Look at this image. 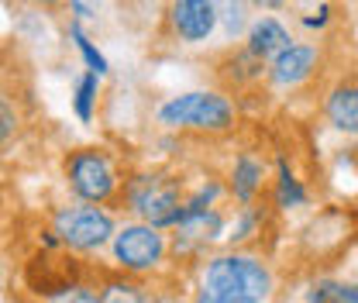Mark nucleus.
Wrapping results in <instances>:
<instances>
[{
	"instance_id": "obj_1",
	"label": "nucleus",
	"mask_w": 358,
	"mask_h": 303,
	"mask_svg": "<svg viewBox=\"0 0 358 303\" xmlns=\"http://www.w3.org/2000/svg\"><path fill=\"white\" fill-rule=\"evenodd\" d=\"M272 269L255 255H217L207 262L193 303H268Z\"/></svg>"
},
{
	"instance_id": "obj_2",
	"label": "nucleus",
	"mask_w": 358,
	"mask_h": 303,
	"mask_svg": "<svg viewBox=\"0 0 358 303\" xmlns=\"http://www.w3.org/2000/svg\"><path fill=\"white\" fill-rule=\"evenodd\" d=\"M124 204L134 217H141V224L148 227H176L179 217H182V190L173 176L162 173H141L131 176L124 183Z\"/></svg>"
},
{
	"instance_id": "obj_3",
	"label": "nucleus",
	"mask_w": 358,
	"mask_h": 303,
	"mask_svg": "<svg viewBox=\"0 0 358 303\" xmlns=\"http://www.w3.org/2000/svg\"><path fill=\"white\" fill-rule=\"evenodd\" d=\"M62 173H66L69 190L80 197V204L103 207V204H110L121 193L117 166H114V159L103 148H76V152H69L66 162H62Z\"/></svg>"
},
{
	"instance_id": "obj_4",
	"label": "nucleus",
	"mask_w": 358,
	"mask_h": 303,
	"mask_svg": "<svg viewBox=\"0 0 358 303\" xmlns=\"http://www.w3.org/2000/svg\"><path fill=\"white\" fill-rule=\"evenodd\" d=\"M52 234L59 238V245H66L73 252H100L107 241H114L117 227H114V217L103 207L73 204V207H59L52 214Z\"/></svg>"
},
{
	"instance_id": "obj_5",
	"label": "nucleus",
	"mask_w": 358,
	"mask_h": 303,
	"mask_svg": "<svg viewBox=\"0 0 358 303\" xmlns=\"http://www.w3.org/2000/svg\"><path fill=\"white\" fill-rule=\"evenodd\" d=\"M159 125L166 128H196V131H227L234 125V107L221 93H182L159 107Z\"/></svg>"
},
{
	"instance_id": "obj_6",
	"label": "nucleus",
	"mask_w": 358,
	"mask_h": 303,
	"mask_svg": "<svg viewBox=\"0 0 358 303\" xmlns=\"http://www.w3.org/2000/svg\"><path fill=\"white\" fill-rule=\"evenodd\" d=\"M110 248H114V262H117L121 272L141 276V272L159 269V262L166 259V234L159 227H148V224L134 220V224L117 227Z\"/></svg>"
},
{
	"instance_id": "obj_7",
	"label": "nucleus",
	"mask_w": 358,
	"mask_h": 303,
	"mask_svg": "<svg viewBox=\"0 0 358 303\" xmlns=\"http://www.w3.org/2000/svg\"><path fill=\"white\" fill-rule=\"evenodd\" d=\"M169 21L182 42H203L217 28V7L210 0H179L169 7Z\"/></svg>"
},
{
	"instance_id": "obj_8",
	"label": "nucleus",
	"mask_w": 358,
	"mask_h": 303,
	"mask_svg": "<svg viewBox=\"0 0 358 303\" xmlns=\"http://www.w3.org/2000/svg\"><path fill=\"white\" fill-rule=\"evenodd\" d=\"M224 231V217L210 207V211H182L176 224V248L182 252H193V248H203L210 241H217Z\"/></svg>"
},
{
	"instance_id": "obj_9",
	"label": "nucleus",
	"mask_w": 358,
	"mask_h": 303,
	"mask_svg": "<svg viewBox=\"0 0 358 303\" xmlns=\"http://www.w3.org/2000/svg\"><path fill=\"white\" fill-rule=\"evenodd\" d=\"M317 48L313 45H293V48H286L268 69H272V80L279 83V87H293V83H303L307 76H310L313 69H317Z\"/></svg>"
},
{
	"instance_id": "obj_10",
	"label": "nucleus",
	"mask_w": 358,
	"mask_h": 303,
	"mask_svg": "<svg viewBox=\"0 0 358 303\" xmlns=\"http://www.w3.org/2000/svg\"><path fill=\"white\" fill-rule=\"evenodd\" d=\"M286 48H293V38H289V31L275 21V17H259L255 24H252V31H248V52L255 55V59H279Z\"/></svg>"
},
{
	"instance_id": "obj_11",
	"label": "nucleus",
	"mask_w": 358,
	"mask_h": 303,
	"mask_svg": "<svg viewBox=\"0 0 358 303\" xmlns=\"http://www.w3.org/2000/svg\"><path fill=\"white\" fill-rule=\"evenodd\" d=\"M327 121L345 134H358V87H334L327 93Z\"/></svg>"
},
{
	"instance_id": "obj_12",
	"label": "nucleus",
	"mask_w": 358,
	"mask_h": 303,
	"mask_svg": "<svg viewBox=\"0 0 358 303\" xmlns=\"http://www.w3.org/2000/svg\"><path fill=\"white\" fill-rule=\"evenodd\" d=\"M262 186V162L248 152H241L234 159V173H231V190H234V200L238 204H252V197L259 193Z\"/></svg>"
},
{
	"instance_id": "obj_13",
	"label": "nucleus",
	"mask_w": 358,
	"mask_h": 303,
	"mask_svg": "<svg viewBox=\"0 0 358 303\" xmlns=\"http://www.w3.org/2000/svg\"><path fill=\"white\" fill-rule=\"evenodd\" d=\"M96 293L100 303H166L155 290H145L134 279H107Z\"/></svg>"
},
{
	"instance_id": "obj_14",
	"label": "nucleus",
	"mask_w": 358,
	"mask_h": 303,
	"mask_svg": "<svg viewBox=\"0 0 358 303\" xmlns=\"http://www.w3.org/2000/svg\"><path fill=\"white\" fill-rule=\"evenodd\" d=\"M307 303H358V286L338 283V279H320L307 290Z\"/></svg>"
},
{
	"instance_id": "obj_15",
	"label": "nucleus",
	"mask_w": 358,
	"mask_h": 303,
	"mask_svg": "<svg viewBox=\"0 0 358 303\" xmlns=\"http://www.w3.org/2000/svg\"><path fill=\"white\" fill-rule=\"evenodd\" d=\"M275 200H279V207H303L307 204V190L300 186V179L293 176L286 159H279V190H275Z\"/></svg>"
},
{
	"instance_id": "obj_16",
	"label": "nucleus",
	"mask_w": 358,
	"mask_h": 303,
	"mask_svg": "<svg viewBox=\"0 0 358 303\" xmlns=\"http://www.w3.org/2000/svg\"><path fill=\"white\" fill-rule=\"evenodd\" d=\"M96 90H100V76H96V73H87V76L76 83V100H73V107H76V118H80L83 125H90V121H93Z\"/></svg>"
},
{
	"instance_id": "obj_17",
	"label": "nucleus",
	"mask_w": 358,
	"mask_h": 303,
	"mask_svg": "<svg viewBox=\"0 0 358 303\" xmlns=\"http://www.w3.org/2000/svg\"><path fill=\"white\" fill-rule=\"evenodd\" d=\"M21 131V111L10 93H0V145H7Z\"/></svg>"
},
{
	"instance_id": "obj_18",
	"label": "nucleus",
	"mask_w": 358,
	"mask_h": 303,
	"mask_svg": "<svg viewBox=\"0 0 358 303\" xmlns=\"http://www.w3.org/2000/svg\"><path fill=\"white\" fill-rule=\"evenodd\" d=\"M69 35H73V42H76V48L83 52V59H87L90 73H96V76H103V73H107V59H103V55L96 52V45H93V42H90V38H87V35H83V28H80L76 21L69 24Z\"/></svg>"
},
{
	"instance_id": "obj_19",
	"label": "nucleus",
	"mask_w": 358,
	"mask_h": 303,
	"mask_svg": "<svg viewBox=\"0 0 358 303\" xmlns=\"http://www.w3.org/2000/svg\"><path fill=\"white\" fill-rule=\"evenodd\" d=\"M48 303H100V293L80 283V286H73L69 293H62V297H55V300H48Z\"/></svg>"
},
{
	"instance_id": "obj_20",
	"label": "nucleus",
	"mask_w": 358,
	"mask_h": 303,
	"mask_svg": "<svg viewBox=\"0 0 358 303\" xmlns=\"http://www.w3.org/2000/svg\"><path fill=\"white\" fill-rule=\"evenodd\" d=\"M303 24H307V28H324V24H327V7H320L317 17H303Z\"/></svg>"
},
{
	"instance_id": "obj_21",
	"label": "nucleus",
	"mask_w": 358,
	"mask_h": 303,
	"mask_svg": "<svg viewBox=\"0 0 358 303\" xmlns=\"http://www.w3.org/2000/svg\"><path fill=\"white\" fill-rule=\"evenodd\" d=\"M73 10H76V14H80V17H90V7H87V3H80V0H76V3H73Z\"/></svg>"
}]
</instances>
